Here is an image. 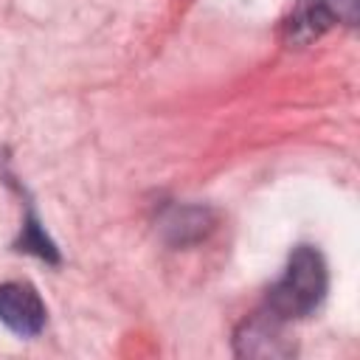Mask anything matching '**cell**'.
<instances>
[{"label": "cell", "instance_id": "cell-3", "mask_svg": "<svg viewBox=\"0 0 360 360\" xmlns=\"http://www.w3.org/2000/svg\"><path fill=\"white\" fill-rule=\"evenodd\" d=\"M233 346L242 357H290L295 352L292 340L284 338V318L273 315L270 309L250 315L236 329Z\"/></svg>", "mask_w": 360, "mask_h": 360}, {"label": "cell", "instance_id": "cell-2", "mask_svg": "<svg viewBox=\"0 0 360 360\" xmlns=\"http://www.w3.org/2000/svg\"><path fill=\"white\" fill-rule=\"evenodd\" d=\"M335 22L354 25L357 22V0H307L290 14V20L284 22V31H287L290 42L304 45V42L321 37Z\"/></svg>", "mask_w": 360, "mask_h": 360}, {"label": "cell", "instance_id": "cell-5", "mask_svg": "<svg viewBox=\"0 0 360 360\" xmlns=\"http://www.w3.org/2000/svg\"><path fill=\"white\" fill-rule=\"evenodd\" d=\"M17 245H20V250H28V253H34V256H39V259L59 262V253H56L53 242L45 236V231L39 228V222H37L34 214H28V219H25V225H22V236H20Z\"/></svg>", "mask_w": 360, "mask_h": 360}, {"label": "cell", "instance_id": "cell-1", "mask_svg": "<svg viewBox=\"0 0 360 360\" xmlns=\"http://www.w3.org/2000/svg\"><path fill=\"white\" fill-rule=\"evenodd\" d=\"M326 287H329V273L323 256L309 245H298L290 253L284 276L270 290L267 309L284 321L304 318L321 307Z\"/></svg>", "mask_w": 360, "mask_h": 360}, {"label": "cell", "instance_id": "cell-4", "mask_svg": "<svg viewBox=\"0 0 360 360\" xmlns=\"http://www.w3.org/2000/svg\"><path fill=\"white\" fill-rule=\"evenodd\" d=\"M0 321L22 338H34L45 326V304L31 284L8 281L0 287Z\"/></svg>", "mask_w": 360, "mask_h": 360}]
</instances>
